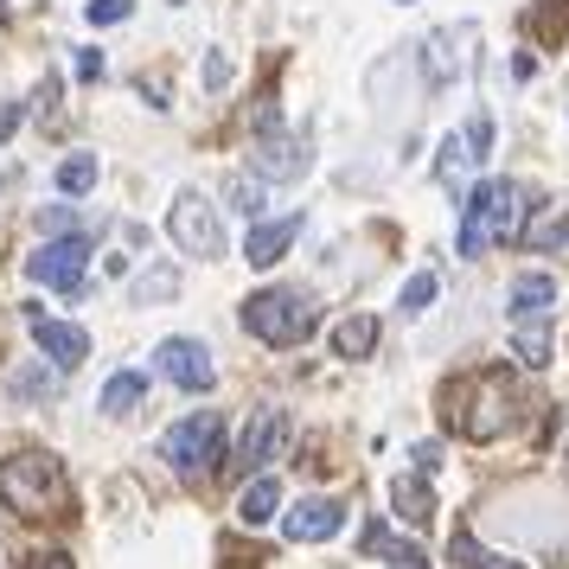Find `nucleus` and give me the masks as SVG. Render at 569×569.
Instances as JSON below:
<instances>
[{
    "label": "nucleus",
    "mask_w": 569,
    "mask_h": 569,
    "mask_svg": "<svg viewBox=\"0 0 569 569\" xmlns=\"http://www.w3.org/2000/svg\"><path fill=\"white\" fill-rule=\"evenodd\" d=\"M129 13H134V0H90V7H83L90 27H116V20H129Z\"/></svg>",
    "instance_id": "c85d7f7f"
},
{
    "label": "nucleus",
    "mask_w": 569,
    "mask_h": 569,
    "mask_svg": "<svg viewBox=\"0 0 569 569\" xmlns=\"http://www.w3.org/2000/svg\"><path fill=\"white\" fill-rule=\"evenodd\" d=\"M410 461H416V473L429 480V473L441 467V448H436V441H416V448H410Z\"/></svg>",
    "instance_id": "2f4dec72"
},
{
    "label": "nucleus",
    "mask_w": 569,
    "mask_h": 569,
    "mask_svg": "<svg viewBox=\"0 0 569 569\" xmlns=\"http://www.w3.org/2000/svg\"><path fill=\"white\" fill-rule=\"evenodd\" d=\"M276 512H282V480L276 473H257L250 487L237 492V518L257 531V525H276Z\"/></svg>",
    "instance_id": "f3484780"
},
{
    "label": "nucleus",
    "mask_w": 569,
    "mask_h": 569,
    "mask_svg": "<svg viewBox=\"0 0 569 569\" xmlns=\"http://www.w3.org/2000/svg\"><path fill=\"white\" fill-rule=\"evenodd\" d=\"M78 78H83V83L103 78V52H97V46H83V52H78Z\"/></svg>",
    "instance_id": "72a5a7b5"
},
{
    "label": "nucleus",
    "mask_w": 569,
    "mask_h": 569,
    "mask_svg": "<svg viewBox=\"0 0 569 569\" xmlns=\"http://www.w3.org/2000/svg\"><path fill=\"white\" fill-rule=\"evenodd\" d=\"M390 506H397V518H410V525H422V518L436 512V499H429V487H422V473H397V480H390Z\"/></svg>",
    "instance_id": "aec40b11"
},
{
    "label": "nucleus",
    "mask_w": 569,
    "mask_h": 569,
    "mask_svg": "<svg viewBox=\"0 0 569 569\" xmlns=\"http://www.w3.org/2000/svg\"><path fill=\"white\" fill-rule=\"evenodd\" d=\"M487 148H492V116H473L467 129H455L448 141L436 148V180L461 199L467 186L480 180V160H487Z\"/></svg>",
    "instance_id": "6e6552de"
},
{
    "label": "nucleus",
    "mask_w": 569,
    "mask_h": 569,
    "mask_svg": "<svg viewBox=\"0 0 569 569\" xmlns=\"http://www.w3.org/2000/svg\"><path fill=\"white\" fill-rule=\"evenodd\" d=\"M441 416H448V429L467 441H492L512 429V378L506 371H473V378H455V385L441 390Z\"/></svg>",
    "instance_id": "7ed1b4c3"
},
{
    "label": "nucleus",
    "mask_w": 569,
    "mask_h": 569,
    "mask_svg": "<svg viewBox=\"0 0 569 569\" xmlns=\"http://www.w3.org/2000/svg\"><path fill=\"white\" fill-rule=\"evenodd\" d=\"M550 320H531V327H518V365H550V333H543Z\"/></svg>",
    "instance_id": "a878e982"
},
{
    "label": "nucleus",
    "mask_w": 569,
    "mask_h": 569,
    "mask_svg": "<svg viewBox=\"0 0 569 569\" xmlns=\"http://www.w3.org/2000/svg\"><path fill=\"white\" fill-rule=\"evenodd\" d=\"M397 7H410V0H397Z\"/></svg>",
    "instance_id": "e433bc0d"
},
{
    "label": "nucleus",
    "mask_w": 569,
    "mask_h": 569,
    "mask_svg": "<svg viewBox=\"0 0 569 569\" xmlns=\"http://www.w3.org/2000/svg\"><path fill=\"white\" fill-rule=\"evenodd\" d=\"M167 295H180V276H173V269H148V276L134 282V301H141V308H154Z\"/></svg>",
    "instance_id": "bb28decb"
},
{
    "label": "nucleus",
    "mask_w": 569,
    "mask_h": 569,
    "mask_svg": "<svg viewBox=\"0 0 569 569\" xmlns=\"http://www.w3.org/2000/svg\"><path fill=\"white\" fill-rule=\"evenodd\" d=\"M569 243V211H543L538 224H531V257H550V250H563Z\"/></svg>",
    "instance_id": "393cba45"
},
{
    "label": "nucleus",
    "mask_w": 569,
    "mask_h": 569,
    "mask_svg": "<svg viewBox=\"0 0 569 569\" xmlns=\"http://www.w3.org/2000/svg\"><path fill=\"white\" fill-rule=\"evenodd\" d=\"M282 436H288L282 410H257V416H250V429H243V441H237V467H243V473H269Z\"/></svg>",
    "instance_id": "4468645a"
},
{
    "label": "nucleus",
    "mask_w": 569,
    "mask_h": 569,
    "mask_svg": "<svg viewBox=\"0 0 569 569\" xmlns=\"http://www.w3.org/2000/svg\"><path fill=\"white\" fill-rule=\"evenodd\" d=\"M27 327H32V346H39L58 371H78V365L90 359V333H83V327H71V320H52V313L27 308Z\"/></svg>",
    "instance_id": "f8f14e48"
},
{
    "label": "nucleus",
    "mask_w": 569,
    "mask_h": 569,
    "mask_svg": "<svg viewBox=\"0 0 569 569\" xmlns=\"http://www.w3.org/2000/svg\"><path fill=\"white\" fill-rule=\"evenodd\" d=\"M333 352L339 359H371L378 352V313H352L333 327Z\"/></svg>",
    "instance_id": "a211bd4d"
},
{
    "label": "nucleus",
    "mask_w": 569,
    "mask_h": 569,
    "mask_svg": "<svg viewBox=\"0 0 569 569\" xmlns=\"http://www.w3.org/2000/svg\"><path fill=\"white\" fill-rule=\"evenodd\" d=\"M224 206H231L237 218H262V206H269V186H262L257 173H231V180H224Z\"/></svg>",
    "instance_id": "4be33fe9"
},
{
    "label": "nucleus",
    "mask_w": 569,
    "mask_h": 569,
    "mask_svg": "<svg viewBox=\"0 0 569 569\" xmlns=\"http://www.w3.org/2000/svg\"><path fill=\"white\" fill-rule=\"evenodd\" d=\"M20 116H27V109H20V103H0V141H7V134L20 129Z\"/></svg>",
    "instance_id": "f704fd0d"
},
{
    "label": "nucleus",
    "mask_w": 569,
    "mask_h": 569,
    "mask_svg": "<svg viewBox=\"0 0 569 569\" xmlns=\"http://www.w3.org/2000/svg\"><path fill=\"white\" fill-rule=\"evenodd\" d=\"M27 569H71V557H58V550H39Z\"/></svg>",
    "instance_id": "c9c22d12"
},
{
    "label": "nucleus",
    "mask_w": 569,
    "mask_h": 569,
    "mask_svg": "<svg viewBox=\"0 0 569 569\" xmlns=\"http://www.w3.org/2000/svg\"><path fill=\"white\" fill-rule=\"evenodd\" d=\"M218 448H224V416L218 410H192L186 422H173L167 429V441H160V455H167V467L173 473H206L211 461H218Z\"/></svg>",
    "instance_id": "0eeeda50"
},
{
    "label": "nucleus",
    "mask_w": 569,
    "mask_h": 569,
    "mask_svg": "<svg viewBox=\"0 0 569 569\" xmlns=\"http://www.w3.org/2000/svg\"><path fill=\"white\" fill-rule=\"evenodd\" d=\"M0 506H7L13 518H64V512H71V480H64V461L46 455V448L7 455V461H0Z\"/></svg>",
    "instance_id": "f03ea898"
},
{
    "label": "nucleus",
    "mask_w": 569,
    "mask_h": 569,
    "mask_svg": "<svg viewBox=\"0 0 569 569\" xmlns=\"http://www.w3.org/2000/svg\"><path fill=\"white\" fill-rule=\"evenodd\" d=\"M339 525H346V506H339V499L308 492L295 512H282V538L288 543H327V538H339Z\"/></svg>",
    "instance_id": "ddd939ff"
},
{
    "label": "nucleus",
    "mask_w": 569,
    "mask_h": 569,
    "mask_svg": "<svg viewBox=\"0 0 569 569\" xmlns=\"http://www.w3.org/2000/svg\"><path fill=\"white\" fill-rule=\"evenodd\" d=\"M154 365H160V378L180 385V390H211L218 385V365H211V352L199 346V339H160Z\"/></svg>",
    "instance_id": "9b49d317"
},
{
    "label": "nucleus",
    "mask_w": 569,
    "mask_h": 569,
    "mask_svg": "<svg viewBox=\"0 0 569 569\" xmlns=\"http://www.w3.org/2000/svg\"><path fill=\"white\" fill-rule=\"evenodd\" d=\"M83 269H90V237L83 231L52 237V243H39V250L27 257V276L32 282H46V288H58V295H78Z\"/></svg>",
    "instance_id": "9d476101"
},
{
    "label": "nucleus",
    "mask_w": 569,
    "mask_h": 569,
    "mask_svg": "<svg viewBox=\"0 0 569 569\" xmlns=\"http://www.w3.org/2000/svg\"><path fill=\"white\" fill-rule=\"evenodd\" d=\"M313 167V129H262L257 141V180L262 186H288V180H301Z\"/></svg>",
    "instance_id": "1a4fd4ad"
},
{
    "label": "nucleus",
    "mask_w": 569,
    "mask_h": 569,
    "mask_svg": "<svg viewBox=\"0 0 569 569\" xmlns=\"http://www.w3.org/2000/svg\"><path fill=\"white\" fill-rule=\"evenodd\" d=\"M224 83H231V58L211 52V58H206V90H224Z\"/></svg>",
    "instance_id": "473e14b6"
},
{
    "label": "nucleus",
    "mask_w": 569,
    "mask_h": 569,
    "mask_svg": "<svg viewBox=\"0 0 569 569\" xmlns=\"http://www.w3.org/2000/svg\"><path fill=\"white\" fill-rule=\"evenodd\" d=\"M167 237H173V250L192 262H218L224 257V218L211 206L206 192H173V206H167Z\"/></svg>",
    "instance_id": "423d86ee"
},
{
    "label": "nucleus",
    "mask_w": 569,
    "mask_h": 569,
    "mask_svg": "<svg viewBox=\"0 0 569 569\" xmlns=\"http://www.w3.org/2000/svg\"><path fill=\"white\" fill-rule=\"evenodd\" d=\"M52 390H58V378L52 371H39V365H27V371L7 378V397H52Z\"/></svg>",
    "instance_id": "cd10ccee"
},
{
    "label": "nucleus",
    "mask_w": 569,
    "mask_h": 569,
    "mask_svg": "<svg viewBox=\"0 0 569 569\" xmlns=\"http://www.w3.org/2000/svg\"><path fill=\"white\" fill-rule=\"evenodd\" d=\"M313 301L301 295V288H257L250 301H243V327L262 339V346H301V339L313 333Z\"/></svg>",
    "instance_id": "20e7f679"
},
{
    "label": "nucleus",
    "mask_w": 569,
    "mask_h": 569,
    "mask_svg": "<svg viewBox=\"0 0 569 569\" xmlns=\"http://www.w3.org/2000/svg\"><path fill=\"white\" fill-rule=\"evenodd\" d=\"M39 231H52V237L78 231V206H46L39 211Z\"/></svg>",
    "instance_id": "7c9ffc66"
},
{
    "label": "nucleus",
    "mask_w": 569,
    "mask_h": 569,
    "mask_svg": "<svg viewBox=\"0 0 569 569\" xmlns=\"http://www.w3.org/2000/svg\"><path fill=\"white\" fill-rule=\"evenodd\" d=\"M550 308H557V282H550L543 269H525V276H512V288H506V313H512L518 327L550 320Z\"/></svg>",
    "instance_id": "dca6fc26"
},
{
    "label": "nucleus",
    "mask_w": 569,
    "mask_h": 569,
    "mask_svg": "<svg viewBox=\"0 0 569 569\" xmlns=\"http://www.w3.org/2000/svg\"><path fill=\"white\" fill-rule=\"evenodd\" d=\"M455 563H467V569H518V563H506V557H487V550H473V538H455Z\"/></svg>",
    "instance_id": "c756f323"
},
{
    "label": "nucleus",
    "mask_w": 569,
    "mask_h": 569,
    "mask_svg": "<svg viewBox=\"0 0 569 569\" xmlns=\"http://www.w3.org/2000/svg\"><path fill=\"white\" fill-rule=\"evenodd\" d=\"M473 64H480V27L473 20H455V27L429 32L422 46H416V71H422V83L429 90H455L461 78H473Z\"/></svg>",
    "instance_id": "39448f33"
},
{
    "label": "nucleus",
    "mask_w": 569,
    "mask_h": 569,
    "mask_svg": "<svg viewBox=\"0 0 569 569\" xmlns=\"http://www.w3.org/2000/svg\"><path fill=\"white\" fill-rule=\"evenodd\" d=\"M97 173H103L97 154H64L58 160V192H64V199H83V192L97 186Z\"/></svg>",
    "instance_id": "5701e85b"
},
{
    "label": "nucleus",
    "mask_w": 569,
    "mask_h": 569,
    "mask_svg": "<svg viewBox=\"0 0 569 569\" xmlns=\"http://www.w3.org/2000/svg\"><path fill=\"white\" fill-rule=\"evenodd\" d=\"M365 550H378V557H390V569H429V550H416V543L390 538L385 525H371V531H365Z\"/></svg>",
    "instance_id": "412c9836"
},
{
    "label": "nucleus",
    "mask_w": 569,
    "mask_h": 569,
    "mask_svg": "<svg viewBox=\"0 0 569 569\" xmlns=\"http://www.w3.org/2000/svg\"><path fill=\"white\" fill-rule=\"evenodd\" d=\"M525 186L518 180H473L461 192V257H487L492 243H518L525 237Z\"/></svg>",
    "instance_id": "f257e3e1"
},
{
    "label": "nucleus",
    "mask_w": 569,
    "mask_h": 569,
    "mask_svg": "<svg viewBox=\"0 0 569 569\" xmlns=\"http://www.w3.org/2000/svg\"><path fill=\"white\" fill-rule=\"evenodd\" d=\"M141 397H148V378H141V371H116V378L103 385V416L122 422V416L141 410Z\"/></svg>",
    "instance_id": "6ab92c4d"
},
{
    "label": "nucleus",
    "mask_w": 569,
    "mask_h": 569,
    "mask_svg": "<svg viewBox=\"0 0 569 569\" xmlns=\"http://www.w3.org/2000/svg\"><path fill=\"white\" fill-rule=\"evenodd\" d=\"M295 237H301V211H288V218H257V224H250V243H243V262H250V269H276Z\"/></svg>",
    "instance_id": "2eb2a0df"
},
{
    "label": "nucleus",
    "mask_w": 569,
    "mask_h": 569,
    "mask_svg": "<svg viewBox=\"0 0 569 569\" xmlns=\"http://www.w3.org/2000/svg\"><path fill=\"white\" fill-rule=\"evenodd\" d=\"M436 295H441V276H436V269H422V276H410V282H403V295H397V313L422 320V313L436 308Z\"/></svg>",
    "instance_id": "b1692460"
}]
</instances>
